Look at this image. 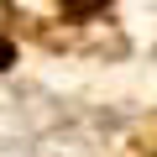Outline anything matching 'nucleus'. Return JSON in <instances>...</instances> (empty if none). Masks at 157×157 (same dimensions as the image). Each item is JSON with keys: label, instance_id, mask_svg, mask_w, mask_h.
<instances>
[{"label": "nucleus", "instance_id": "obj_1", "mask_svg": "<svg viewBox=\"0 0 157 157\" xmlns=\"http://www.w3.org/2000/svg\"><path fill=\"white\" fill-rule=\"evenodd\" d=\"M11 63H16V47H11L6 37H0V68H11Z\"/></svg>", "mask_w": 157, "mask_h": 157}, {"label": "nucleus", "instance_id": "obj_2", "mask_svg": "<svg viewBox=\"0 0 157 157\" xmlns=\"http://www.w3.org/2000/svg\"><path fill=\"white\" fill-rule=\"evenodd\" d=\"M63 6H94V0H63Z\"/></svg>", "mask_w": 157, "mask_h": 157}]
</instances>
